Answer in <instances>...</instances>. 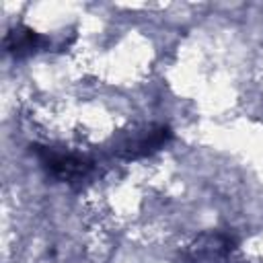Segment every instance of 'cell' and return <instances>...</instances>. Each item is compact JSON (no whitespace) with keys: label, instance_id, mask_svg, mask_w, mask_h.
<instances>
[{"label":"cell","instance_id":"6da1fadb","mask_svg":"<svg viewBox=\"0 0 263 263\" xmlns=\"http://www.w3.org/2000/svg\"><path fill=\"white\" fill-rule=\"evenodd\" d=\"M43 166L58 179L64 181H74L78 177H84L86 171L90 168V162L78 154H70V152H55L51 148H41L37 150Z\"/></svg>","mask_w":263,"mask_h":263},{"label":"cell","instance_id":"7a4b0ae2","mask_svg":"<svg viewBox=\"0 0 263 263\" xmlns=\"http://www.w3.org/2000/svg\"><path fill=\"white\" fill-rule=\"evenodd\" d=\"M168 138H171V129L164 127V125H158V127L146 132L144 136H140L138 140H134V142L127 146V156H129V158H138V156L152 154V152L158 150L162 144H166Z\"/></svg>","mask_w":263,"mask_h":263},{"label":"cell","instance_id":"3957f363","mask_svg":"<svg viewBox=\"0 0 263 263\" xmlns=\"http://www.w3.org/2000/svg\"><path fill=\"white\" fill-rule=\"evenodd\" d=\"M41 43V37L31 31V29H18V31H12L8 37H6V49L14 55H25V53H31L39 47Z\"/></svg>","mask_w":263,"mask_h":263}]
</instances>
